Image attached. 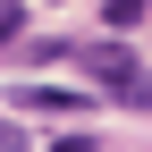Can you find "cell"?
Listing matches in <instances>:
<instances>
[{
	"label": "cell",
	"instance_id": "2",
	"mask_svg": "<svg viewBox=\"0 0 152 152\" xmlns=\"http://www.w3.org/2000/svg\"><path fill=\"white\" fill-rule=\"evenodd\" d=\"M17 110H34V118H76L85 93L76 85H17Z\"/></svg>",
	"mask_w": 152,
	"mask_h": 152
},
{
	"label": "cell",
	"instance_id": "1",
	"mask_svg": "<svg viewBox=\"0 0 152 152\" xmlns=\"http://www.w3.org/2000/svg\"><path fill=\"white\" fill-rule=\"evenodd\" d=\"M76 68L93 76V85L110 93V102H127V110H152V76H144V59L127 42H85L76 51Z\"/></svg>",
	"mask_w": 152,
	"mask_h": 152
},
{
	"label": "cell",
	"instance_id": "4",
	"mask_svg": "<svg viewBox=\"0 0 152 152\" xmlns=\"http://www.w3.org/2000/svg\"><path fill=\"white\" fill-rule=\"evenodd\" d=\"M26 34V0H0V42H17Z\"/></svg>",
	"mask_w": 152,
	"mask_h": 152
},
{
	"label": "cell",
	"instance_id": "3",
	"mask_svg": "<svg viewBox=\"0 0 152 152\" xmlns=\"http://www.w3.org/2000/svg\"><path fill=\"white\" fill-rule=\"evenodd\" d=\"M144 9H152V0H102V17H110V26H118V34H127V26H135V17H144Z\"/></svg>",
	"mask_w": 152,
	"mask_h": 152
},
{
	"label": "cell",
	"instance_id": "7",
	"mask_svg": "<svg viewBox=\"0 0 152 152\" xmlns=\"http://www.w3.org/2000/svg\"><path fill=\"white\" fill-rule=\"evenodd\" d=\"M0 152H17V144H0Z\"/></svg>",
	"mask_w": 152,
	"mask_h": 152
},
{
	"label": "cell",
	"instance_id": "6",
	"mask_svg": "<svg viewBox=\"0 0 152 152\" xmlns=\"http://www.w3.org/2000/svg\"><path fill=\"white\" fill-rule=\"evenodd\" d=\"M0 144H9V127H0Z\"/></svg>",
	"mask_w": 152,
	"mask_h": 152
},
{
	"label": "cell",
	"instance_id": "5",
	"mask_svg": "<svg viewBox=\"0 0 152 152\" xmlns=\"http://www.w3.org/2000/svg\"><path fill=\"white\" fill-rule=\"evenodd\" d=\"M51 152H102L93 135H51Z\"/></svg>",
	"mask_w": 152,
	"mask_h": 152
}]
</instances>
